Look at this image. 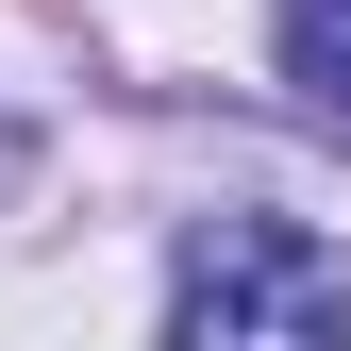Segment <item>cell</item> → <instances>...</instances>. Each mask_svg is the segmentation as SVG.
I'll use <instances>...</instances> for the list:
<instances>
[{
    "mask_svg": "<svg viewBox=\"0 0 351 351\" xmlns=\"http://www.w3.org/2000/svg\"><path fill=\"white\" fill-rule=\"evenodd\" d=\"M268 51H285L301 101H335V117H351V0H285V17H268Z\"/></svg>",
    "mask_w": 351,
    "mask_h": 351,
    "instance_id": "2",
    "label": "cell"
},
{
    "mask_svg": "<svg viewBox=\"0 0 351 351\" xmlns=\"http://www.w3.org/2000/svg\"><path fill=\"white\" fill-rule=\"evenodd\" d=\"M167 351H351V251L301 217H201L167 268Z\"/></svg>",
    "mask_w": 351,
    "mask_h": 351,
    "instance_id": "1",
    "label": "cell"
}]
</instances>
